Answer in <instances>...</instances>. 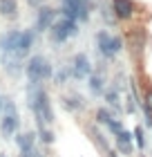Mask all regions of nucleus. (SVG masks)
I'll return each mask as SVG.
<instances>
[{
  "label": "nucleus",
  "mask_w": 152,
  "mask_h": 157,
  "mask_svg": "<svg viewBox=\"0 0 152 157\" xmlns=\"http://www.w3.org/2000/svg\"><path fill=\"white\" fill-rule=\"evenodd\" d=\"M69 74L78 78V81H83V78H90L92 76V61L87 54H76L74 59H72V65H69Z\"/></svg>",
  "instance_id": "obj_7"
},
{
  "label": "nucleus",
  "mask_w": 152,
  "mask_h": 157,
  "mask_svg": "<svg viewBox=\"0 0 152 157\" xmlns=\"http://www.w3.org/2000/svg\"><path fill=\"white\" fill-rule=\"evenodd\" d=\"M43 2H45V0H29V5H32V7H40Z\"/></svg>",
  "instance_id": "obj_24"
},
{
  "label": "nucleus",
  "mask_w": 152,
  "mask_h": 157,
  "mask_svg": "<svg viewBox=\"0 0 152 157\" xmlns=\"http://www.w3.org/2000/svg\"><path fill=\"white\" fill-rule=\"evenodd\" d=\"M2 110H5V115H2V121H0V132H2L5 137H13V135L18 132V126H20L18 108H16V103H13V101L7 99Z\"/></svg>",
  "instance_id": "obj_6"
},
{
  "label": "nucleus",
  "mask_w": 152,
  "mask_h": 157,
  "mask_svg": "<svg viewBox=\"0 0 152 157\" xmlns=\"http://www.w3.org/2000/svg\"><path fill=\"white\" fill-rule=\"evenodd\" d=\"M16 144L20 148V153H27L32 148H36V135L34 132H20V135H16Z\"/></svg>",
  "instance_id": "obj_16"
},
{
  "label": "nucleus",
  "mask_w": 152,
  "mask_h": 157,
  "mask_svg": "<svg viewBox=\"0 0 152 157\" xmlns=\"http://www.w3.org/2000/svg\"><path fill=\"white\" fill-rule=\"evenodd\" d=\"M5 108V101H2V99H0V110H2Z\"/></svg>",
  "instance_id": "obj_25"
},
{
  "label": "nucleus",
  "mask_w": 152,
  "mask_h": 157,
  "mask_svg": "<svg viewBox=\"0 0 152 157\" xmlns=\"http://www.w3.org/2000/svg\"><path fill=\"white\" fill-rule=\"evenodd\" d=\"M76 32H78V23L63 16V18H58L52 25V29H49V38H52L54 43H65L67 38L76 36Z\"/></svg>",
  "instance_id": "obj_5"
},
{
  "label": "nucleus",
  "mask_w": 152,
  "mask_h": 157,
  "mask_svg": "<svg viewBox=\"0 0 152 157\" xmlns=\"http://www.w3.org/2000/svg\"><path fill=\"white\" fill-rule=\"evenodd\" d=\"M103 97H105V103L110 105L112 110H117V112H123V105H121V94H119V90H117V88H110V90H105V92H103Z\"/></svg>",
  "instance_id": "obj_17"
},
{
  "label": "nucleus",
  "mask_w": 152,
  "mask_h": 157,
  "mask_svg": "<svg viewBox=\"0 0 152 157\" xmlns=\"http://www.w3.org/2000/svg\"><path fill=\"white\" fill-rule=\"evenodd\" d=\"M25 74L29 78V83H43V81H47V78L54 76V67L43 54H36V56H32V59L27 61Z\"/></svg>",
  "instance_id": "obj_2"
},
{
  "label": "nucleus",
  "mask_w": 152,
  "mask_h": 157,
  "mask_svg": "<svg viewBox=\"0 0 152 157\" xmlns=\"http://www.w3.org/2000/svg\"><path fill=\"white\" fill-rule=\"evenodd\" d=\"M112 11L119 20H130L134 16V2L132 0H112Z\"/></svg>",
  "instance_id": "obj_10"
},
{
  "label": "nucleus",
  "mask_w": 152,
  "mask_h": 157,
  "mask_svg": "<svg viewBox=\"0 0 152 157\" xmlns=\"http://www.w3.org/2000/svg\"><path fill=\"white\" fill-rule=\"evenodd\" d=\"M61 101H63V108H65V110H69V112H78V110H83V108H85L83 97H81V94H76V92H72V94H65Z\"/></svg>",
  "instance_id": "obj_14"
},
{
  "label": "nucleus",
  "mask_w": 152,
  "mask_h": 157,
  "mask_svg": "<svg viewBox=\"0 0 152 157\" xmlns=\"http://www.w3.org/2000/svg\"><path fill=\"white\" fill-rule=\"evenodd\" d=\"M0 157H5V155H0Z\"/></svg>",
  "instance_id": "obj_27"
},
{
  "label": "nucleus",
  "mask_w": 152,
  "mask_h": 157,
  "mask_svg": "<svg viewBox=\"0 0 152 157\" xmlns=\"http://www.w3.org/2000/svg\"><path fill=\"white\" fill-rule=\"evenodd\" d=\"M87 83H90V92H92V94H103V92H105L103 76H98V74H92V76L87 78Z\"/></svg>",
  "instance_id": "obj_19"
},
{
  "label": "nucleus",
  "mask_w": 152,
  "mask_h": 157,
  "mask_svg": "<svg viewBox=\"0 0 152 157\" xmlns=\"http://www.w3.org/2000/svg\"><path fill=\"white\" fill-rule=\"evenodd\" d=\"M92 11V0H61V13L76 23H87Z\"/></svg>",
  "instance_id": "obj_3"
},
{
  "label": "nucleus",
  "mask_w": 152,
  "mask_h": 157,
  "mask_svg": "<svg viewBox=\"0 0 152 157\" xmlns=\"http://www.w3.org/2000/svg\"><path fill=\"white\" fill-rule=\"evenodd\" d=\"M18 38H20V32L18 29H9L7 34L0 36V52H2V56H13V54H16Z\"/></svg>",
  "instance_id": "obj_9"
},
{
  "label": "nucleus",
  "mask_w": 152,
  "mask_h": 157,
  "mask_svg": "<svg viewBox=\"0 0 152 157\" xmlns=\"http://www.w3.org/2000/svg\"><path fill=\"white\" fill-rule=\"evenodd\" d=\"M117 151L123 153V155H132L134 153V135L123 130L117 135Z\"/></svg>",
  "instance_id": "obj_13"
},
{
  "label": "nucleus",
  "mask_w": 152,
  "mask_h": 157,
  "mask_svg": "<svg viewBox=\"0 0 152 157\" xmlns=\"http://www.w3.org/2000/svg\"><path fill=\"white\" fill-rule=\"evenodd\" d=\"M107 130H110L112 135H119V132H123V130H125V128H123V121H121V119H117V117H114V119H112V124L107 126Z\"/></svg>",
  "instance_id": "obj_23"
},
{
  "label": "nucleus",
  "mask_w": 152,
  "mask_h": 157,
  "mask_svg": "<svg viewBox=\"0 0 152 157\" xmlns=\"http://www.w3.org/2000/svg\"><path fill=\"white\" fill-rule=\"evenodd\" d=\"M132 135H134V144L143 151V148H146V132H143V128H141V126H136L134 130H132Z\"/></svg>",
  "instance_id": "obj_22"
},
{
  "label": "nucleus",
  "mask_w": 152,
  "mask_h": 157,
  "mask_svg": "<svg viewBox=\"0 0 152 157\" xmlns=\"http://www.w3.org/2000/svg\"><path fill=\"white\" fill-rule=\"evenodd\" d=\"M128 43H130L132 54H136L143 47V29H141V27H132V29L128 32Z\"/></svg>",
  "instance_id": "obj_15"
},
{
  "label": "nucleus",
  "mask_w": 152,
  "mask_h": 157,
  "mask_svg": "<svg viewBox=\"0 0 152 157\" xmlns=\"http://www.w3.org/2000/svg\"><path fill=\"white\" fill-rule=\"evenodd\" d=\"M38 137L43 139V144H54V130L49 126H38Z\"/></svg>",
  "instance_id": "obj_21"
},
{
  "label": "nucleus",
  "mask_w": 152,
  "mask_h": 157,
  "mask_svg": "<svg viewBox=\"0 0 152 157\" xmlns=\"http://www.w3.org/2000/svg\"><path fill=\"white\" fill-rule=\"evenodd\" d=\"M27 97H29V108L34 110V117L38 121V126H52L54 124L52 101H49L47 92L40 88V83H29Z\"/></svg>",
  "instance_id": "obj_1"
},
{
  "label": "nucleus",
  "mask_w": 152,
  "mask_h": 157,
  "mask_svg": "<svg viewBox=\"0 0 152 157\" xmlns=\"http://www.w3.org/2000/svg\"><path fill=\"white\" fill-rule=\"evenodd\" d=\"M139 157H146V155H139Z\"/></svg>",
  "instance_id": "obj_26"
},
{
  "label": "nucleus",
  "mask_w": 152,
  "mask_h": 157,
  "mask_svg": "<svg viewBox=\"0 0 152 157\" xmlns=\"http://www.w3.org/2000/svg\"><path fill=\"white\" fill-rule=\"evenodd\" d=\"M58 20V11L52 9V7H40L38 13H36V32H49L52 25Z\"/></svg>",
  "instance_id": "obj_8"
},
{
  "label": "nucleus",
  "mask_w": 152,
  "mask_h": 157,
  "mask_svg": "<svg viewBox=\"0 0 152 157\" xmlns=\"http://www.w3.org/2000/svg\"><path fill=\"white\" fill-rule=\"evenodd\" d=\"M34 36L36 34L32 29H25V32H20V38H18V47H16V59H25L27 54H29V49L34 45Z\"/></svg>",
  "instance_id": "obj_11"
},
{
  "label": "nucleus",
  "mask_w": 152,
  "mask_h": 157,
  "mask_svg": "<svg viewBox=\"0 0 152 157\" xmlns=\"http://www.w3.org/2000/svg\"><path fill=\"white\" fill-rule=\"evenodd\" d=\"M20 157H25V155H20Z\"/></svg>",
  "instance_id": "obj_28"
},
{
  "label": "nucleus",
  "mask_w": 152,
  "mask_h": 157,
  "mask_svg": "<svg viewBox=\"0 0 152 157\" xmlns=\"http://www.w3.org/2000/svg\"><path fill=\"white\" fill-rule=\"evenodd\" d=\"M112 119H114V115H112V110L107 108V105L96 110V124H98V126H105V128H107V126L112 124Z\"/></svg>",
  "instance_id": "obj_20"
},
{
  "label": "nucleus",
  "mask_w": 152,
  "mask_h": 157,
  "mask_svg": "<svg viewBox=\"0 0 152 157\" xmlns=\"http://www.w3.org/2000/svg\"><path fill=\"white\" fill-rule=\"evenodd\" d=\"M96 47L101 56H105V59H112V56H117L121 49H123V38L121 36H112L110 32H98L96 34Z\"/></svg>",
  "instance_id": "obj_4"
},
{
  "label": "nucleus",
  "mask_w": 152,
  "mask_h": 157,
  "mask_svg": "<svg viewBox=\"0 0 152 157\" xmlns=\"http://www.w3.org/2000/svg\"><path fill=\"white\" fill-rule=\"evenodd\" d=\"M0 16L16 18L18 16V0H0Z\"/></svg>",
  "instance_id": "obj_18"
},
{
  "label": "nucleus",
  "mask_w": 152,
  "mask_h": 157,
  "mask_svg": "<svg viewBox=\"0 0 152 157\" xmlns=\"http://www.w3.org/2000/svg\"><path fill=\"white\" fill-rule=\"evenodd\" d=\"M90 135H92L94 144L101 148V153H105V157H119V155H117V151H114V148L110 146V141H107L103 135H101V130H98L96 126H90Z\"/></svg>",
  "instance_id": "obj_12"
}]
</instances>
